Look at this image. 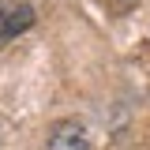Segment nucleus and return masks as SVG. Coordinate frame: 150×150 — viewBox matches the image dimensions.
Masks as SVG:
<instances>
[{"instance_id":"2","label":"nucleus","mask_w":150,"mask_h":150,"mask_svg":"<svg viewBox=\"0 0 150 150\" xmlns=\"http://www.w3.org/2000/svg\"><path fill=\"white\" fill-rule=\"evenodd\" d=\"M45 150H90V143H86L83 124H75V120H60V124L53 128V135H49Z\"/></svg>"},{"instance_id":"1","label":"nucleus","mask_w":150,"mask_h":150,"mask_svg":"<svg viewBox=\"0 0 150 150\" xmlns=\"http://www.w3.org/2000/svg\"><path fill=\"white\" fill-rule=\"evenodd\" d=\"M34 26V8L26 0H0V45Z\"/></svg>"}]
</instances>
